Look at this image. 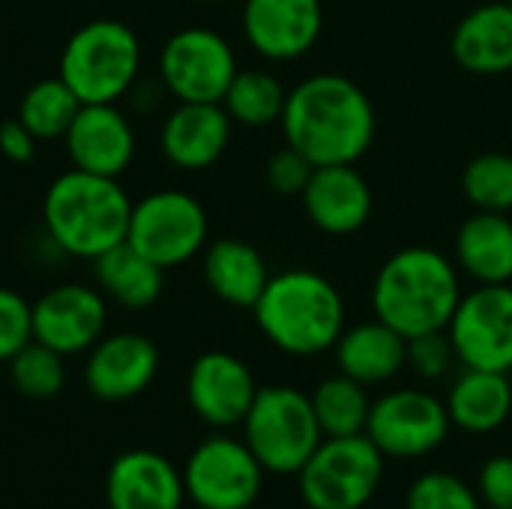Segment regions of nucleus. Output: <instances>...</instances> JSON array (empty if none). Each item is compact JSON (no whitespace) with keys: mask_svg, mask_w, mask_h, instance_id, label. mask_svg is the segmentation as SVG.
I'll return each instance as SVG.
<instances>
[{"mask_svg":"<svg viewBox=\"0 0 512 509\" xmlns=\"http://www.w3.org/2000/svg\"><path fill=\"white\" fill-rule=\"evenodd\" d=\"M447 336L465 369L512 372V285H477L462 294Z\"/></svg>","mask_w":512,"mask_h":509,"instance_id":"10","label":"nucleus"},{"mask_svg":"<svg viewBox=\"0 0 512 509\" xmlns=\"http://www.w3.org/2000/svg\"><path fill=\"white\" fill-rule=\"evenodd\" d=\"M450 423L471 435L498 432L512 414V384L507 372L465 369L447 396Z\"/></svg>","mask_w":512,"mask_h":509,"instance_id":"25","label":"nucleus"},{"mask_svg":"<svg viewBox=\"0 0 512 509\" xmlns=\"http://www.w3.org/2000/svg\"><path fill=\"white\" fill-rule=\"evenodd\" d=\"M183 483L201 509H249L261 495L264 468L246 441L213 435L189 456Z\"/></svg>","mask_w":512,"mask_h":509,"instance_id":"12","label":"nucleus"},{"mask_svg":"<svg viewBox=\"0 0 512 509\" xmlns=\"http://www.w3.org/2000/svg\"><path fill=\"white\" fill-rule=\"evenodd\" d=\"M33 339V306L0 285V363H9Z\"/></svg>","mask_w":512,"mask_h":509,"instance_id":"33","label":"nucleus"},{"mask_svg":"<svg viewBox=\"0 0 512 509\" xmlns=\"http://www.w3.org/2000/svg\"><path fill=\"white\" fill-rule=\"evenodd\" d=\"M450 51L465 72H512V6L507 0L480 3L453 30Z\"/></svg>","mask_w":512,"mask_h":509,"instance_id":"21","label":"nucleus"},{"mask_svg":"<svg viewBox=\"0 0 512 509\" xmlns=\"http://www.w3.org/2000/svg\"><path fill=\"white\" fill-rule=\"evenodd\" d=\"M288 90L267 69H237L234 81L225 90L222 108L228 117L246 129H264L282 120Z\"/></svg>","mask_w":512,"mask_h":509,"instance_id":"27","label":"nucleus"},{"mask_svg":"<svg viewBox=\"0 0 512 509\" xmlns=\"http://www.w3.org/2000/svg\"><path fill=\"white\" fill-rule=\"evenodd\" d=\"M81 108V99L69 90V84L54 75L36 81L18 102V120L39 138L54 141L63 138Z\"/></svg>","mask_w":512,"mask_h":509,"instance_id":"29","label":"nucleus"},{"mask_svg":"<svg viewBox=\"0 0 512 509\" xmlns=\"http://www.w3.org/2000/svg\"><path fill=\"white\" fill-rule=\"evenodd\" d=\"M309 399L324 438H345V435L366 432L369 411H372L366 384L339 372L333 378H324Z\"/></svg>","mask_w":512,"mask_h":509,"instance_id":"28","label":"nucleus"},{"mask_svg":"<svg viewBox=\"0 0 512 509\" xmlns=\"http://www.w3.org/2000/svg\"><path fill=\"white\" fill-rule=\"evenodd\" d=\"M312 171H315V165L300 153V150H294V147H282L279 153H273L270 156V162H267V186L273 189V192H279V195H303V189H306V183H309V177H312Z\"/></svg>","mask_w":512,"mask_h":509,"instance_id":"35","label":"nucleus"},{"mask_svg":"<svg viewBox=\"0 0 512 509\" xmlns=\"http://www.w3.org/2000/svg\"><path fill=\"white\" fill-rule=\"evenodd\" d=\"M186 396L192 411L204 423H210L213 429H231L243 426L258 396V384L252 369L240 357L228 351H207L189 369Z\"/></svg>","mask_w":512,"mask_h":509,"instance_id":"14","label":"nucleus"},{"mask_svg":"<svg viewBox=\"0 0 512 509\" xmlns=\"http://www.w3.org/2000/svg\"><path fill=\"white\" fill-rule=\"evenodd\" d=\"M111 509H180L186 498L183 474L153 450L123 453L105 483Z\"/></svg>","mask_w":512,"mask_h":509,"instance_id":"20","label":"nucleus"},{"mask_svg":"<svg viewBox=\"0 0 512 509\" xmlns=\"http://www.w3.org/2000/svg\"><path fill=\"white\" fill-rule=\"evenodd\" d=\"M141 72V42L135 30L117 18H93L81 24L63 45L57 75L81 99V105L117 102L132 90Z\"/></svg>","mask_w":512,"mask_h":509,"instance_id":"5","label":"nucleus"},{"mask_svg":"<svg viewBox=\"0 0 512 509\" xmlns=\"http://www.w3.org/2000/svg\"><path fill=\"white\" fill-rule=\"evenodd\" d=\"M105 297L90 285H57L33 303V339L57 354H81L102 339Z\"/></svg>","mask_w":512,"mask_h":509,"instance_id":"15","label":"nucleus"},{"mask_svg":"<svg viewBox=\"0 0 512 509\" xmlns=\"http://www.w3.org/2000/svg\"><path fill=\"white\" fill-rule=\"evenodd\" d=\"M456 267L477 285L512 282V216L477 210L456 231Z\"/></svg>","mask_w":512,"mask_h":509,"instance_id":"22","label":"nucleus"},{"mask_svg":"<svg viewBox=\"0 0 512 509\" xmlns=\"http://www.w3.org/2000/svg\"><path fill=\"white\" fill-rule=\"evenodd\" d=\"M132 201L117 177L66 171L54 177L42 201V219L51 243L75 258H99L126 240Z\"/></svg>","mask_w":512,"mask_h":509,"instance_id":"4","label":"nucleus"},{"mask_svg":"<svg viewBox=\"0 0 512 509\" xmlns=\"http://www.w3.org/2000/svg\"><path fill=\"white\" fill-rule=\"evenodd\" d=\"M462 192L474 210L512 213V156L510 153H480L462 171Z\"/></svg>","mask_w":512,"mask_h":509,"instance_id":"30","label":"nucleus"},{"mask_svg":"<svg viewBox=\"0 0 512 509\" xmlns=\"http://www.w3.org/2000/svg\"><path fill=\"white\" fill-rule=\"evenodd\" d=\"M159 369L156 345L141 333H114L90 348L84 384L105 402H126L150 387Z\"/></svg>","mask_w":512,"mask_h":509,"instance_id":"18","label":"nucleus"},{"mask_svg":"<svg viewBox=\"0 0 512 509\" xmlns=\"http://www.w3.org/2000/svg\"><path fill=\"white\" fill-rule=\"evenodd\" d=\"M405 509H483V501L456 474L435 471L411 483Z\"/></svg>","mask_w":512,"mask_h":509,"instance_id":"32","label":"nucleus"},{"mask_svg":"<svg viewBox=\"0 0 512 509\" xmlns=\"http://www.w3.org/2000/svg\"><path fill=\"white\" fill-rule=\"evenodd\" d=\"M234 120L222 102H177L159 132L165 159L183 171H201L222 159Z\"/></svg>","mask_w":512,"mask_h":509,"instance_id":"19","label":"nucleus"},{"mask_svg":"<svg viewBox=\"0 0 512 509\" xmlns=\"http://www.w3.org/2000/svg\"><path fill=\"white\" fill-rule=\"evenodd\" d=\"M237 69L231 42L210 27L177 30L159 54V78L177 102H222Z\"/></svg>","mask_w":512,"mask_h":509,"instance_id":"9","label":"nucleus"},{"mask_svg":"<svg viewBox=\"0 0 512 509\" xmlns=\"http://www.w3.org/2000/svg\"><path fill=\"white\" fill-rule=\"evenodd\" d=\"M201 270H204L207 288L222 303L237 306V309H252L270 282L264 255L240 237H222L210 243L204 252Z\"/></svg>","mask_w":512,"mask_h":509,"instance_id":"24","label":"nucleus"},{"mask_svg":"<svg viewBox=\"0 0 512 509\" xmlns=\"http://www.w3.org/2000/svg\"><path fill=\"white\" fill-rule=\"evenodd\" d=\"M309 222L333 237L357 234L372 219V186L357 165H318L303 189Z\"/></svg>","mask_w":512,"mask_h":509,"instance_id":"17","label":"nucleus"},{"mask_svg":"<svg viewBox=\"0 0 512 509\" xmlns=\"http://www.w3.org/2000/svg\"><path fill=\"white\" fill-rule=\"evenodd\" d=\"M507 3H510V6H512V0H507Z\"/></svg>","mask_w":512,"mask_h":509,"instance_id":"38","label":"nucleus"},{"mask_svg":"<svg viewBox=\"0 0 512 509\" xmlns=\"http://www.w3.org/2000/svg\"><path fill=\"white\" fill-rule=\"evenodd\" d=\"M252 312L264 339L291 357L324 354L345 333V300L315 270L297 267L270 276Z\"/></svg>","mask_w":512,"mask_h":509,"instance_id":"3","label":"nucleus"},{"mask_svg":"<svg viewBox=\"0 0 512 509\" xmlns=\"http://www.w3.org/2000/svg\"><path fill=\"white\" fill-rule=\"evenodd\" d=\"M126 243L156 261L162 270L186 264L207 243V213L183 189H159L132 204Z\"/></svg>","mask_w":512,"mask_h":509,"instance_id":"8","label":"nucleus"},{"mask_svg":"<svg viewBox=\"0 0 512 509\" xmlns=\"http://www.w3.org/2000/svg\"><path fill=\"white\" fill-rule=\"evenodd\" d=\"M462 300L456 261L429 246H405L393 252L372 285L375 318L405 339L447 330Z\"/></svg>","mask_w":512,"mask_h":509,"instance_id":"2","label":"nucleus"},{"mask_svg":"<svg viewBox=\"0 0 512 509\" xmlns=\"http://www.w3.org/2000/svg\"><path fill=\"white\" fill-rule=\"evenodd\" d=\"M93 276L99 291L126 309L153 306L165 288V270L126 240L93 258Z\"/></svg>","mask_w":512,"mask_h":509,"instance_id":"26","label":"nucleus"},{"mask_svg":"<svg viewBox=\"0 0 512 509\" xmlns=\"http://www.w3.org/2000/svg\"><path fill=\"white\" fill-rule=\"evenodd\" d=\"M72 168L102 177H120L135 156V132L114 102L81 105L63 135Z\"/></svg>","mask_w":512,"mask_h":509,"instance_id":"16","label":"nucleus"},{"mask_svg":"<svg viewBox=\"0 0 512 509\" xmlns=\"http://www.w3.org/2000/svg\"><path fill=\"white\" fill-rule=\"evenodd\" d=\"M333 351L339 372L366 387L384 384L408 366V339L378 318L345 330Z\"/></svg>","mask_w":512,"mask_h":509,"instance_id":"23","label":"nucleus"},{"mask_svg":"<svg viewBox=\"0 0 512 509\" xmlns=\"http://www.w3.org/2000/svg\"><path fill=\"white\" fill-rule=\"evenodd\" d=\"M9 378H12V387L27 399H54L66 384L63 354L30 339L9 360Z\"/></svg>","mask_w":512,"mask_h":509,"instance_id":"31","label":"nucleus"},{"mask_svg":"<svg viewBox=\"0 0 512 509\" xmlns=\"http://www.w3.org/2000/svg\"><path fill=\"white\" fill-rule=\"evenodd\" d=\"M477 495L489 509H512V456H495L480 468Z\"/></svg>","mask_w":512,"mask_h":509,"instance_id":"36","label":"nucleus"},{"mask_svg":"<svg viewBox=\"0 0 512 509\" xmlns=\"http://www.w3.org/2000/svg\"><path fill=\"white\" fill-rule=\"evenodd\" d=\"M243 435L261 468L279 477L300 474L324 441L312 399L285 384L258 387V396L243 420Z\"/></svg>","mask_w":512,"mask_h":509,"instance_id":"6","label":"nucleus"},{"mask_svg":"<svg viewBox=\"0 0 512 509\" xmlns=\"http://www.w3.org/2000/svg\"><path fill=\"white\" fill-rule=\"evenodd\" d=\"M297 477L309 509H363L381 486L384 453L366 432L324 438Z\"/></svg>","mask_w":512,"mask_h":509,"instance_id":"7","label":"nucleus"},{"mask_svg":"<svg viewBox=\"0 0 512 509\" xmlns=\"http://www.w3.org/2000/svg\"><path fill=\"white\" fill-rule=\"evenodd\" d=\"M453 423L447 402L426 390H393L372 402L366 435L384 459H420L435 453Z\"/></svg>","mask_w":512,"mask_h":509,"instance_id":"11","label":"nucleus"},{"mask_svg":"<svg viewBox=\"0 0 512 509\" xmlns=\"http://www.w3.org/2000/svg\"><path fill=\"white\" fill-rule=\"evenodd\" d=\"M453 360H456V351H453V342H450L447 330L423 333V336L408 339V366L426 381H435V378L447 375Z\"/></svg>","mask_w":512,"mask_h":509,"instance_id":"34","label":"nucleus"},{"mask_svg":"<svg viewBox=\"0 0 512 509\" xmlns=\"http://www.w3.org/2000/svg\"><path fill=\"white\" fill-rule=\"evenodd\" d=\"M285 144L318 165H357L375 141L378 117L369 93L339 75L321 72L288 90L282 111Z\"/></svg>","mask_w":512,"mask_h":509,"instance_id":"1","label":"nucleus"},{"mask_svg":"<svg viewBox=\"0 0 512 509\" xmlns=\"http://www.w3.org/2000/svg\"><path fill=\"white\" fill-rule=\"evenodd\" d=\"M36 141H39V138H36L18 117L0 123V153H3L9 162H18V165L33 162V156H36Z\"/></svg>","mask_w":512,"mask_h":509,"instance_id":"37","label":"nucleus"},{"mask_svg":"<svg viewBox=\"0 0 512 509\" xmlns=\"http://www.w3.org/2000/svg\"><path fill=\"white\" fill-rule=\"evenodd\" d=\"M324 30L321 0H246L243 36L273 63L300 60L315 48Z\"/></svg>","mask_w":512,"mask_h":509,"instance_id":"13","label":"nucleus"}]
</instances>
